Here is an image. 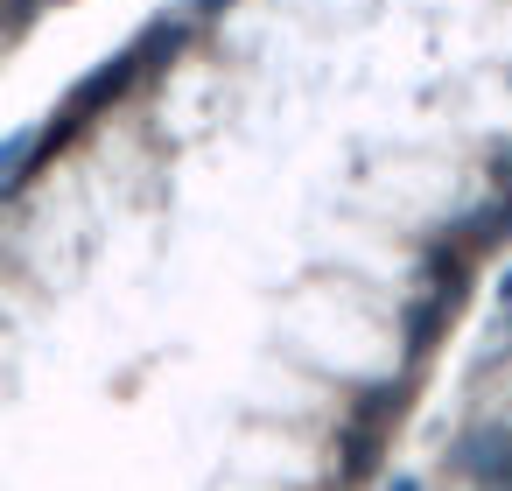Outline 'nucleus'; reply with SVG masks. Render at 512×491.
<instances>
[{"label": "nucleus", "instance_id": "obj_1", "mask_svg": "<svg viewBox=\"0 0 512 491\" xmlns=\"http://www.w3.org/2000/svg\"><path fill=\"white\" fill-rule=\"evenodd\" d=\"M148 64H141V50H120V57H106L99 71H85L78 85H71V99H64V120H92V113H106L134 78H141Z\"/></svg>", "mask_w": 512, "mask_h": 491}, {"label": "nucleus", "instance_id": "obj_8", "mask_svg": "<svg viewBox=\"0 0 512 491\" xmlns=\"http://www.w3.org/2000/svg\"><path fill=\"white\" fill-rule=\"evenodd\" d=\"M498 302H512V267H505V281H498Z\"/></svg>", "mask_w": 512, "mask_h": 491}, {"label": "nucleus", "instance_id": "obj_7", "mask_svg": "<svg viewBox=\"0 0 512 491\" xmlns=\"http://www.w3.org/2000/svg\"><path fill=\"white\" fill-rule=\"evenodd\" d=\"M386 491H421V477H407V470H400V477H386Z\"/></svg>", "mask_w": 512, "mask_h": 491}, {"label": "nucleus", "instance_id": "obj_9", "mask_svg": "<svg viewBox=\"0 0 512 491\" xmlns=\"http://www.w3.org/2000/svg\"><path fill=\"white\" fill-rule=\"evenodd\" d=\"M218 8H225V0H197V15H218Z\"/></svg>", "mask_w": 512, "mask_h": 491}, {"label": "nucleus", "instance_id": "obj_10", "mask_svg": "<svg viewBox=\"0 0 512 491\" xmlns=\"http://www.w3.org/2000/svg\"><path fill=\"white\" fill-rule=\"evenodd\" d=\"M491 491H512V477H498V484H491Z\"/></svg>", "mask_w": 512, "mask_h": 491}, {"label": "nucleus", "instance_id": "obj_6", "mask_svg": "<svg viewBox=\"0 0 512 491\" xmlns=\"http://www.w3.org/2000/svg\"><path fill=\"white\" fill-rule=\"evenodd\" d=\"M344 470H372V435H365V428L351 435V449H344Z\"/></svg>", "mask_w": 512, "mask_h": 491}, {"label": "nucleus", "instance_id": "obj_5", "mask_svg": "<svg viewBox=\"0 0 512 491\" xmlns=\"http://www.w3.org/2000/svg\"><path fill=\"white\" fill-rule=\"evenodd\" d=\"M134 50H141V64H162V57H176V50H183V22H169V15H162V22H155V29L134 43Z\"/></svg>", "mask_w": 512, "mask_h": 491}, {"label": "nucleus", "instance_id": "obj_3", "mask_svg": "<svg viewBox=\"0 0 512 491\" xmlns=\"http://www.w3.org/2000/svg\"><path fill=\"white\" fill-rule=\"evenodd\" d=\"M50 127H22V134H8V148H0V190H22V176H29V155H36V141H43Z\"/></svg>", "mask_w": 512, "mask_h": 491}, {"label": "nucleus", "instance_id": "obj_2", "mask_svg": "<svg viewBox=\"0 0 512 491\" xmlns=\"http://www.w3.org/2000/svg\"><path fill=\"white\" fill-rule=\"evenodd\" d=\"M463 470H470V477H484V484L512 477V435H498V428L470 435V442H463Z\"/></svg>", "mask_w": 512, "mask_h": 491}, {"label": "nucleus", "instance_id": "obj_4", "mask_svg": "<svg viewBox=\"0 0 512 491\" xmlns=\"http://www.w3.org/2000/svg\"><path fill=\"white\" fill-rule=\"evenodd\" d=\"M435 337H442V295H421V302L407 309V344H414V351H428Z\"/></svg>", "mask_w": 512, "mask_h": 491}]
</instances>
